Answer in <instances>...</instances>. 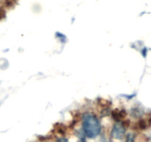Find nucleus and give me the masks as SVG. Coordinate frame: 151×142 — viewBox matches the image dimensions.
Listing matches in <instances>:
<instances>
[{
	"label": "nucleus",
	"instance_id": "obj_2",
	"mask_svg": "<svg viewBox=\"0 0 151 142\" xmlns=\"http://www.w3.org/2000/svg\"><path fill=\"white\" fill-rule=\"evenodd\" d=\"M111 134L114 138L122 139L124 136V134H125V128H124V124L117 122L115 125L113 126Z\"/></svg>",
	"mask_w": 151,
	"mask_h": 142
},
{
	"label": "nucleus",
	"instance_id": "obj_4",
	"mask_svg": "<svg viewBox=\"0 0 151 142\" xmlns=\"http://www.w3.org/2000/svg\"><path fill=\"white\" fill-rule=\"evenodd\" d=\"M4 16V14H3V11H0V19H2V17Z\"/></svg>",
	"mask_w": 151,
	"mask_h": 142
},
{
	"label": "nucleus",
	"instance_id": "obj_3",
	"mask_svg": "<svg viewBox=\"0 0 151 142\" xmlns=\"http://www.w3.org/2000/svg\"><path fill=\"white\" fill-rule=\"evenodd\" d=\"M57 142H68V141L65 138H59L57 139Z\"/></svg>",
	"mask_w": 151,
	"mask_h": 142
},
{
	"label": "nucleus",
	"instance_id": "obj_1",
	"mask_svg": "<svg viewBox=\"0 0 151 142\" xmlns=\"http://www.w3.org/2000/svg\"><path fill=\"white\" fill-rule=\"evenodd\" d=\"M82 129L88 138H95L101 133V124L96 115L86 113L82 118Z\"/></svg>",
	"mask_w": 151,
	"mask_h": 142
}]
</instances>
